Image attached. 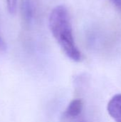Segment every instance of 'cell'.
<instances>
[{"mask_svg": "<svg viewBox=\"0 0 121 122\" xmlns=\"http://www.w3.org/2000/svg\"><path fill=\"white\" fill-rule=\"evenodd\" d=\"M51 33L68 57L75 61L81 59V54L76 45L69 15L63 6L55 7L49 16Z\"/></svg>", "mask_w": 121, "mask_h": 122, "instance_id": "obj_1", "label": "cell"}, {"mask_svg": "<svg viewBox=\"0 0 121 122\" xmlns=\"http://www.w3.org/2000/svg\"><path fill=\"white\" fill-rule=\"evenodd\" d=\"M107 110L115 122H121V94L111 98L108 104Z\"/></svg>", "mask_w": 121, "mask_h": 122, "instance_id": "obj_2", "label": "cell"}, {"mask_svg": "<svg viewBox=\"0 0 121 122\" xmlns=\"http://www.w3.org/2000/svg\"><path fill=\"white\" fill-rule=\"evenodd\" d=\"M35 6L33 0H21V15L23 21L26 24L32 22L34 18Z\"/></svg>", "mask_w": 121, "mask_h": 122, "instance_id": "obj_3", "label": "cell"}, {"mask_svg": "<svg viewBox=\"0 0 121 122\" xmlns=\"http://www.w3.org/2000/svg\"><path fill=\"white\" fill-rule=\"evenodd\" d=\"M83 109V102L80 99H76L71 101L68 105L66 111L65 116L70 118H74L80 115Z\"/></svg>", "mask_w": 121, "mask_h": 122, "instance_id": "obj_4", "label": "cell"}, {"mask_svg": "<svg viewBox=\"0 0 121 122\" xmlns=\"http://www.w3.org/2000/svg\"><path fill=\"white\" fill-rule=\"evenodd\" d=\"M6 6L8 11L11 14H14L16 10V4L17 0H6Z\"/></svg>", "mask_w": 121, "mask_h": 122, "instance_id": "obj_5", "label": "cell"}, {"mask_svg": "<svg viewBox=\"0 0 121 122\" xmlns=\"http://www.w3.org/2000/svg\"><path fill=\"white\" fill-rule=\"evenodd\" d=\"M114 6L121 12V0H110Z\"/></svg>", "mask_w": 121, "mask_h": 122, "instance_id": "obj_6", "label": "cell"}, {"mask_svg": "<svg viewBox=\"0 0 121 122\" xmlns=\"http://www.w3.org/2000/svg\"><path fill=\"white\" fill-rule=\"evenodd\" d=\"M6 49V44L4 42V41L2 39V38L0 36V51H5Z\"/></svg>", "mask_w": 121, "mask_h": 122, "instance_id": "obj_7", "label": "cell"}]
</instances>
